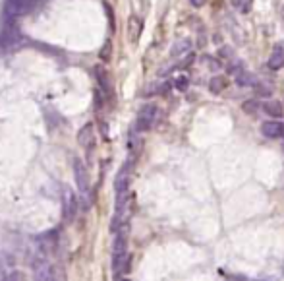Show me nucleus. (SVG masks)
<instances>
[{
  "label": "nucleus",
  "instance_id": "1",
  "mask_svg": "<svg viewBox=\"0 0 284 281\" xmlns=\"http://www.w3.org/2000/svg\"><path fill=\"white\" fill-rule=\"evenodd\" d=\"M74 177H75V184H77V190H79V196L81 200H85V207H89V196H91V184H89V173H87L85 165L79 161V159H74Z\"/></svg>",
  "mask_w": 284,
  "mask_h": 281
},
{
  "label": "nucleus",
  "instance_id": "2",
  "mask_svg": "<svg viewBox=\"0 0 284 281\" xmlns=\"http://www.w3.org/2000/svg\"><path fill=\"white\" fill-rule=\"evenodd\" d=\"M157 116H159V109H157V105H153V103L143 105V107L139 109V113H137L136 132H149L151 128L155 126Z\"/></svg>",
  "mask_w": 284,
  "mask_h": 281
},
{
  "label": "nucleus",
  "instance_id": "3",
  "mask_svg": "<svg viewBox=\"0 0 284 281\" xmlns=\"http://www.w3.org/2000/svg\"><path fill=\"white\" fill-rule=\"evenodd\" d=\"M43 0H6V18H18L35 12Z\"/></svg>",
  "mask_w": 284,
  "mask_h": 281
},
{
  "label": "nucleus",
  "instance_id": "4",
  "mask_svg": "<svg viewBox=\"0 0 284 281\" xmlns=\"http://www.w3.org/2000/svg\"><path fill=\"white\" fill-rule=\"evenodd\" d=\"M31 268H33V273H35V279H54L56 277V273H54V269H52L49 262V256L43 254V252H39L35 256Z\"/></svg>",
  "mask_w": 284,
  "mask_h": 281
},
{
  "label": "nucleus",
  "instance_id": "5",
  "mask_svg": "<svg viewBox=\"0 0 284 281\" xmlns=\"http://www.w3.org/2000/svg\"><path fill=\"white\" fill-rule=\"evenodd\" d=\"M132 163H134V157H130L124 167L120 169V173L116 175V179H114V190L116 194L118 192H126L130 188V182H132Z\"/></svg>",
  "mask_w": 284,
  "mask_h": 281
},
{
  "label": "nucleus",
  "instance_id": "6",
  "mask_svg": "<svg viewBox=\"0 0 284 281\" xmlns=\"http://www.w3.org/2000/svg\"><path fill=\"white\" fill-rule=\"evenodd\" d=\"M77 209H79V204H77L75 194L72 190H66L64 198H62V214H64L66 221H72L75 218V214H77Z\"/></svg>",
  "mask_w": 284,
  "mask_h": 281
},
{
  "label": "nucleus",
  "instance_id": "7",
  "mask_svg": "<svg viewBox=\"0 0 284 281\" xmlns=\"http://www.w3.org/2000/svg\"><path fill=\"white\" fill-rule=\"evenodd\" d=\"M261 134L269 140H280L284 138V124L282 122H276V120H269V122H263L261 124Z\"/></svg>",
  "mask_w": 284,
  "mask_h": 281
},
{
  "label": "nucleus",
  "instance_id": "8",
  "mask_svg": "<svg viewBox=\"0 0 284 281\" xmlns=\"http://www.w3.org/2000/svg\"><path fill=\"white\" fill-rule=\"evenodd\" d=\"M77 142H79L81 148L93 150V146H95V130H93V124H91V122L85 124V126L77 132Z\"/></svg>",
  "mask_w": 284,
  "mask_h": 281
},
{
  "label": "nucleus",
  "instance_id": "9",
  "mask_svg": "<svg viewBox=\"0 0 284 281\" xmlns=\"http://www.w3.org/2000/svg\"><path fill=\"white\" fill-rule=\"evenodd\" d=\"M93 72H95V78H97V88H99L107 97H111L112 93V86H111V80H109V74H107V70L103 68V66H95L93 68Z\"/></svg>",
  "mask_w": 284,
  "mask_h": 281
},
{
  "label": "nucleus",
  "instance_id": "10",
  "mask_svg": "<svg viewBox=\"0 0 284 281\" xmlns=\"http://www.w3.org/2000/svg\"><path fill=\"white\" fill-rule=\"evenodd\" d=\"M284 66V43H276L272 47L271 56H269V68L271 70H280Z\"/></svg>",
  "mask_w": 284,
  "mask_h": 281
},
{
  "label": "nucleus",
  "instance_id": "11",
  "mask_svg": "<svg viewBox=\"0 0 284 281\" xmlns=\"http://www.w3.org/2000/svg\"><path fill=\"white\" fill-rule=\"evenodd\" d=\"M128 31H130V41L137 43V39H139L141 31H143V22L137 16H132L130 22H128Z\"/></svg>",
  "mask_w": 284,
  "mask_h": 281
},
{
  "label": "nucleus",
  "instance_id": "12",
  "mask_svg": "<svg viewBox=\"0 0 284 281\" xmlns=\"http://www.w3.org/2000/svg\"><path fill=\"white\" fill-rule=\"evenodd\" d=\"M263 111L271 116V118H282L284 116V107L282 103L278 101H267L263 105Z\"/></svg>",
  "mask_w": 284,
  "mask_h": 281
},
{
  "label": "nucleus",
  "instance_id": "13",
  "mask_svg": "<svg viewBox=\"0 0 284 281\" xmlns=\"http://www.w3.org/2000/svg\"><path fill=\"white\" fill-rule=\"evenodd\" d=\"M228 88V80L224 76H213L209 80V91L211 93H221Z\"/></svg>",
  "mask_w": 284,
  "mask_h": 281
},
{
  "label": "nucleus",
  "instance_id": "14",
  "mask_svg": "<svg viewBox=\"0 0 284 281\" xmlns=\"http://www.w3.org/2000/svg\"><path fill=\"white\" fill-rule=\"evenodd\" d=\"M253 84H255V76L251 72L242 70V72L236 74V86L238 88H247V86H253Z\"/></svg>",
  "mask_w": 284,
  "mask_h": 281
},
{
  "label": "nucleus",
  "instance_id": "15",
  "mask_svg": "<svg viewBox=\"0 0 284 281\" xmlns=\"http://www.w3.org/2000/svg\"><path fill=\"white\" fill-rule=\"evenodd\" d=\"M232 6L242 14H249L251 6H253V0H232Z\"/></svg>",
  "mask_w": 284,
  "mask_h": 281
},
{
  "label": "nucleus",
  "instance_id": "16",
  "mask_svg": "<svg viewBox=\"0 0 284 281\" xmlns=\"http://www.w3.org/2000/svg\"><path fill=\"white\" fill-rule=\"evenodd\" d=\"M244 70V62L242 60H238V58H230L228 60V64H226V72L228 74H238V72H242Z\"/></svg>",
  "mask_w": 284,
  "mask_h": 281
},
{
  "label": "nucleus",
  "instance_id": "17",
  "mask_svg": "<svg viewBox=\"0 0 284 281\" xmlns=\"http://www.w3.org/2000/svg\"><path fill=\"white\" fill-rule=\"evenodd\" d=\"M259 105L261 103L257 101V99H247V101L242 105V111L247 113V115H255V113L259 111Z\"/></svg>",
  "mask_w": 284,
  "mask_h": 281
},
{
  "label": "nucleus",
  "instance_id": "18",
  "mask_svg": "<svg viewBox=\"0 0 284 281\" xmlns=\"http://www.w3.org/2000/svg\"><path fill=\"white\" fill-rule=\"evenodd\" d=\"M253 88H255V93L259 95V97H269L272 93V88L269 84H261V82H255L253 84Z\"/></svg>",
  "mask_w": 284,
  "mask_h": 281
},
{
  "label": "nucleus",
  "instance_id": "19",
  "mask_svg": "<svg viewBox=\"0 0 284 281\" xmlns=\"http://www.w3.org/2000/svg\"><path fill=\"white\" fill-rule=\"evenodd\" d=\"M190 45H192V43H190L187 39H184V41H178V43H176V45H174V47H172V51H170V54H172V56H176L178 52L182 54V52H184V51H187V49H190Z\"/></svg>",
  "mask_w": 284,
  "mask_h": 281
},
{
  "label": "nucleus",
  "instance_id": "20",
  "mask_svg": "<svg viewBox=\"0 0 284 281\" xmlns=\"http://www.w3.org/2000/svg\"><path fill=\"white\" fill-rule=\"evenodd\" d=\"M101 60H103V62H109V60H111V56H112V43L111 41H107V43H105V47H103V49H101Z\"/></svg>",
  "mask_w": 284,
  "mask_h": 281
},
{
  "label": "nucleus",
  "instance_id": "21",
  "mask_svg": "<svg viewBox=\"0 0 284 281\" xmlns=\"http://www.w3.org/2000/svg\"><path fill=\"white\" fill-rule=\"evenodd\" d=\"M187 86H190V80H187V76L180 74V76L176 78V90L185 91V90H187Z\"/></svg>",
  "mask_w": 284,
  "mask_h": 281
},
{
  "label": "nucleus",
  "instance_id": "22",
  "mask_svg": "<svg viewBox=\"0 0 284 281\" xmlns=\"http://www.w3.org/2000/svg\"><path fill=\"white\" fill-rule=\"evenodd\" d=\"M219 56H223V60H226V62H228V60L234 56V51H232L230 47H223V49L219 51Z\"/></svg>",
  "mask_w": 284,
  "mask_h": 281
},
{
  "label": "nucleus",
  "instance_id": "23",
  "mask_svg": "<svg viewBox=\"0 0 284 281\" xmlns=\"http://www.w3.org/2000/svg\"><path fill=\"white\" fill-rule=\"evenodd\" d=\"M194 60H196V54H194V52H190V54L185 56V60H182V62L178 64L176 68H178V70H180V68H187V66H190V64L194 62Z\"/></svg>",
  "mask_w": 284,
  "mask_h": 281
},
{
  "label": "nucleus",
  "instance_id": "24",
  "mask_svg": "<svg viewBox=\"0 0 284 281\" xmlns=\"http://www.w3.org/2000/svg\"><path fill=\"white\" fill-rule=\"evenodd\" d=\"M105 10H107V16H109V20H111V27L114 29V10H112L107 2H105Z\"/></svg>",
  "mask_w": 284,
  "mask_h": 281
},
{
  "label": "nucleus",
  "instance_id": "25",
  "mask_svg": "<svg viewBox=\"0 0 284 281\" xmlns=\"http://www.w3.org/2000/svg\"><path fill=\"white\" fill-rule=\"evenodd\" d=\"M6 279H24L25 275L22 271H12V273H8V275H4Z\"/></svg>",
  "mask_w": 284,
  "mask_h": 281
},
{
  "label": "nucleus",
  "instance_id": "26",
  "mask_svg": "<svg viewBox=\"0 0 284 281\" xmlns=\"http://www.w3.org/2000/svg\"><path fill=\"white\" fill-rule=\"evenodd\" d=\"M205 2H207V0H190V4H192V6H196V8L205 6Z\"/></svg>",
  "mask_w": 284,
  "mask_h": 281
}]
</instances>
